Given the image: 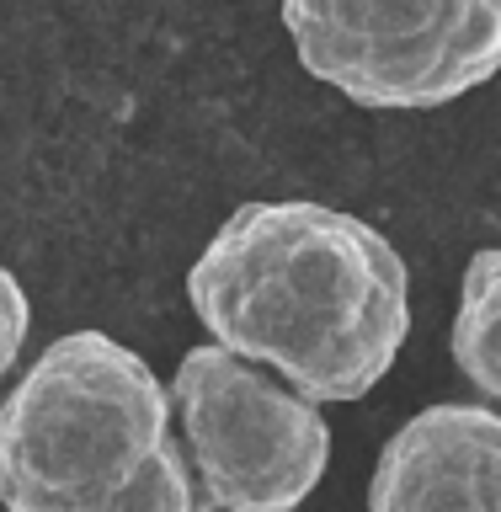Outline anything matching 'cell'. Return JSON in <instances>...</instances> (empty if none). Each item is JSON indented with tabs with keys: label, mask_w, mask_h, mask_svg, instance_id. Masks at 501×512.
<instances>
[{
	"label": "cell",
	"mask_w": 501,
	"mask_h": 512,
	"mask_svg": "<svg viewBox=\"0 0 501 512\" xmlns=\"http://www.w3.org/2000/svg\"><path fill=\"white\" fill-rule=\"evenodd\" d=\"M208 342L315 406L363 400L411 336V272L390 235L315 198L240 203L187 267Z\"/></svg>",
	"instance_id": "6da1fadb"
},
{
	"label": "cell",
	"mask_w": 501,
	"mask_h": 512,
	"mask_svg": "<svg viewBox=\"0 0 501 512\" xmlns=\"http://www.w3.org/2000/svg\"><path fill=\"white\" fill-rule=\"evenodd\" d=\"M6 512H208L160 374L118 336H54L0 400Z\"/></svg>",
	"instance_id": "7a4b0ae2"
},
{
	"label": "cell",
	"mask_w": 501,
	"mask_h": 512,
	"mask_svg": "<svg viewBox=\"0 0 501 512\" xmlns=\"http://www.w3.org/2000/svg\"><path fill=\"white\" fill-rule=\"evenodd\" d=\"M294 59L374 112H427L501 70V0H283Z\"/></svg>",
	"instance_id": "3957f363"
},
{
	"label": "cell",
	"mask_w": 501,
	"mask_h": 512,
	"mask_svg": "<svg viewBox=\"0 0 501 512\" xmlns=\"http://www.w3.org/2000/svg\"><path fill=\"white\" fill-rule=\"evenodd\" d=\"M171 406L214 512H294L331 464V427L315 400L219 342L176 363Z\"/></svg>",
	"instance_id": "277c9868"
},
{
	"label": "cell",
	"mask_w": 501,
	"mask_h": 512,
	"mask_svg": "<svg viewBox=\"0 0 501 512\" xmlns=\"http://www.w3.org/2000/svg\"><path fill=\"white\" fill-rule=\"evenodd\" d=\"M368 512H501V411L438 400L395 427Z\"/></svg>",
	"instance_id": "5b68a950"
},
{
	"label": "cell",
	"mask_w": 501,
	"mask_h": 512,
	"mask_svg": "<svg viewBox=\"0 0 501 512\" xmlns=\"http://www.w3.org/2000/svg\"><path fill=\"white\" fill-rule=\"evenodd\" d=\"M448 352L459 374L501 406V246H480L464 267Z\"/></svg>",
	"instance_id": "8992f818"
},
{
	"label": "cell",
	"mask_w": 501,
	"mask_h": 512,
	"mask_svg": "<svg viewBox=\"0 0 501 512\" xmlns=\"http://www.w3.org/2000/svg\"><path fill=\"white\" fill-rule=\"evenodd\" d=\"M27 331H32V304H27V288L11 267H0V379L16 368L27 347Z\"/></svg>",
	"instance_id": "52a82bcc"
}]
</instances>
